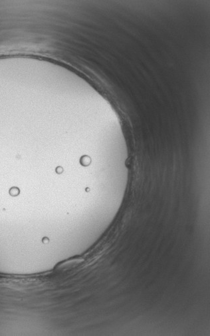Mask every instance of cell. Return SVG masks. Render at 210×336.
<instances>
[{"label":"cell","mask_w":210,"mask_h":336,"mask_svg":"<svg viewBox=\"0 0 210 336\" xmlns=\"http://www.w3.org/2000/svg\"><path fill=\"white\" fill-rule=\"evenodd\" d=\"M90 162H91V159L87 156H84L83 157L82 159H80V163H81L82 165H85V166L86 165L90 164Z\"/></svg>","instance_id":"obj_2"},{"label":"cell","mask_w":210,"mask_h":336,"mask_svg":"<svg viewBox=\"0 0 210 336\" xmlns=\"http://www.w3.org/2000/svg\"><path fill=\"white\" fill-rule=\"evenodd\" d=\"M84 260L83 259H71L69 260H66L64 262L60 263L59 265H58L56 267L57 270L59 271H64L69 270V269H71L75 266H78L79 264L82 263Z\"/></svg>","instance_id":"obj_1"}]
</instances>
